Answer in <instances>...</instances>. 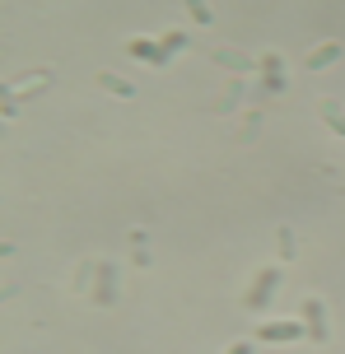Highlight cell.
<instances>
[{
	"mask_svg": "<svg viewBox=\"0 0 345 354\" xmlns=\"http://www.w3.org/2000/svg\"><path fill=\"white\" fill-rule=\"evenodd\" d=\"M93 84H103L108 93H117V98H136V84H127V80H117V75H108V71L98 75Z\"/></svg>",
	"mask_w": 345,
	"mask_h": 354,
	"instance_id": "obj_7",
	"label": "cell"
},
{
	"mask_svg": "<svg viewBox=\"0 0 345 354\" xmlns=\"http://www.w3.org/2000/svg\"><path fill=\"white\" fill-rule=\"evenodd\" d=\"M280 280H285L280 266H266V270L252 280V289L243 294V308H248V313H266V303H271V294L280 289Z\"/></svg>",
	"mask_w": 345,
	"mask_h": 354,
	"instance_id": "obj_1",
	"label": "cell"
},
{
	"mask_svg": "<svg viewBox=\"0 0 345 354\" xmlns=\"http://www.w3.org/2000/svg\"><path fill=\"white\" fill-rule=\"evenodd\" d=\"M127 52H131V56H140V61H149V66H164V61H168L164 47H154V42H145V37H131Z\"/></svg>",
	"mask_w": 345,
	"mask_h": 354,
	"instance_id": "obj_4",
	"label": "cell"
},
{
	"mask_svg": "<svg viewBox=\"0 0 345 354\" xmlns=\"http://www.w3.org/2000/svg\"><path fill=\"white\" fill-rule=\"evenodd\" d=\"M336 56H341V47H336V42H322L317 52L304 56V66H308V71H322V66H331V61H336Z\"/></svg>",
	"mask_w": 345,
	"mask_h": 354,
	"instance_id": "obj_6",
	"label": "cell"
},
{
	"mask_svg": "<svg viewBox=\"0 0 345 354\" xmlns=\"http://www.w3.org/2000/svg\"><path fill=\"white\" fill-rule=\"evenodd\" d=\"M317 112H322V122H327L336 136H345V112H341V103H336V98H322V103H317Z\"/></svg>",
	"mask_w": 345,
	"mask_h": 354,
	"instance_id": "obj_5",
	"label": "cell"
},
{
	"mask_svg": "<svg viewBox=\"0 0 345 354\" xmlns=\"http://www.w3.org/2000/svg\"><path fill=\"white\" fill-rule=\"evenodd\" d=\"M187 10H192L196 24H215V10H210V5H187Z\"/></svg>",
	"mask_w": 345,
	"mask_h": 354,
	"instance_id": "obj_9",
	"label": "cell"
},
{
	"mask_svg": "<svg viewBox=\"0 0 345 354\" xmlns=\"http://www.w3.org/2000/svg\"><path fill=\"white\" fill-rule=\"evenodd\" d=\"M261 66H266V88H285V66H280V61H275V56H266V61H261Z\"/></svg>",
	"mask_w": 345,
	"mask_h": 354,
	"instance_id": "obj_8",
	"label": "cell"
},
{
	"mask_svg": "<svg viewBox=\"0 0 345 354\" xmlns=\"http://www.w3.org/2000/svg\"><path fill=\"white\" fill-rule=\"evenodd\" d=\"M257 340H266V345H299V340H308V331H304V322H261Z\"/></svg>",
	"mask_w": 345,
	"mask_h": 354,
	"instance_id": "obj_2",
	"label": "cell"
},
{
	"mask_svg": "<svg viewBox=\"0 0 345 354\" xmlns=\"http://www.w3.org/2000/svg\"><path fill=\"white\" fill-rule=\"evenodd\" d=\"M229 354H252V345H248V340H238V345H229Z\"/></svg>",
	"mask_w": 345,
	"mask_h": 354,
	"instance_id": "obj_11",
	"label": "cell"
},
{
	"mask_svg": "<svg viewBox=\"0 0 345 354\" xmlns=\"http://www.w3.org/2000/svg\"><path fill=\"white\" fill-rule=\"evenodd\" d=\"M280 252H285V257H294V233L290 229H280Z\"/></svg>",
	"mask_w": 345,
	"mask_h": 354,
	"instance_id": "obj_10",
	"label": "cell"
},
{
	"mask_svg": "<svg viewBox=\"0 0 345 354\" xmlns=\"http://www.w3.org/2000/svg\"><path fill=\"white\" fill-rule=\"evenodd\" d=\"M304 331H308L313 345H327V303L322 299H304Z\"/></svg>",
	"mask_w": 345,
	"mask_h": 354,
	"instance_id": "obj_3",
	"label": "cell"
}]
</instances>
